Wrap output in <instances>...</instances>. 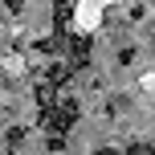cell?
<instances>
[{
	"mask_svg": "<svg viewBox=\"0 0 155 155\" xmlns=\"http://www.w3.org/2000/svg\"><path fill=\"white\" fill-rule=\"evenodd\" d=\"M131 155H155V147H135Z\"/></svg>",
	"mask_w": 155,
	"mask_h": 155,
	"instance_id": "obj_1",
	"label": "cell"
}]
</instances>
